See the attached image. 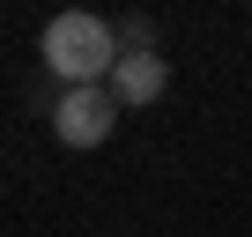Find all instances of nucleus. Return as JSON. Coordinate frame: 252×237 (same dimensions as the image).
Listing matches in <instances>:
<instances>
[{
    "label": "nucleus",
    "mask_w": 252,
    "mask_h": 237,
    "mask_svg": "<svg viewBox=\"0 0 252 237\" xmlns=\"http://www.w3.org/2000/svg\"><path fill=\"white\" fill-rule=\"evenodd\" d=\"M37 59L60 74V89H104V82H111V67L126 59V45H119V30H111L104 15L67 8V15H52V23H45Z\"/></svg>",
    "instance_id": "f257e3e1"
},
{
    "label": "nucleus",
    "mask_w": 252,
    "mask_h": 237,
    "mask_svg": "<svg viewBox=\"0 0 252 237\" xmlns=\"http://www.w3.org/2000/svg\"><path fill=\"white\" fill-rule=\"evenodd\" d=\"M119 126V96L111 89H60L52 96V134L67 148H104Z\"/></svg>",
    "instance_id": "f03ea898"
},
{
    "label": "nucleus",
    "mask_w": 252,
    "mask_h": 237,
    "mask_svg": "<svg viewBox=\"0 0 252 237\" xmlns=\"http://www.w3.org/2000/svg\"><path fill=\"white\" fill-rule=\"evenodd\" d=\"M111 96H119V111H134V104H156L163 89H171V67L156 59V52H126L119 67H111V82H104Z\"/></svg>",
    "instance_id": "7ed1b4c3"
}]
</instances>
